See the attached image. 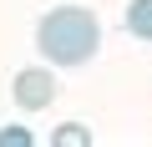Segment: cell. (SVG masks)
<instances>
[{"mask_svg":"<svg viewBox=\"0 0 152 147\" xmlns=\"http://www.w3.org/2000/svg\"><path fill=\"white\" fill-rule=\"evenodd\" d=\"M102 46V20L86 5H56L36 20V51L51 66H86Z\"/></svg>","mask_w":152,"mask_h":147,"instance_id":"cell-1","label":"cell"},{"mask_svg":"<svg viewBox=\"0 0 152 147\" xmlns=\"http://www.w3.org/2000/svg\"><path fill=\"white\" fill-rule=\"evenodd\" d=\"M56 91H61V86H56V71H51V66H26V71H15V81H10V97H15L20 112L51 107Z\"/></svg>","mask_w":152,"mask_h":147,"instance_id":"cell-2","label":"cell"},{"mask_svg":"<svg viewBox=\"0 0 152 147\" xmlns=\"http://www.w3.org/2000/svg\"><path fill=\"white\" fill-rule=\"evenodd\" d=\"M127 31L137 41H152V0H132L127 5Z\"/></svg>","mask_w":152,"mask_h":147,"instance_id":"cell-3","label":"cell"},{"mask_svg":"<svg viewBox=\"0 0 152 147\" xmlns=\"http://www.w3.org/2000/svg\"><path fill=\"white\" fill-rule=\"evenodd\" d=\"M51 147H91V127L66 122V127H56V132H51Z\"/></svg>","mask_w":152,"mask_h":147,"instance_id":"cell-4","label":"cell"},{"mask_svg":"<svg viewBox=\"0 0 152 147\" xmlns=\"http://www.w3.org/2000/svg\"><path fill=\"white\" fill-rule=\"evenodd\" d=\"M36 137L26 132V127H0V147H31Z\"/></svg>","mask_w":152,"mask_h":147,"instance_id":"cell-5","label":"cell"}]
</instances>
